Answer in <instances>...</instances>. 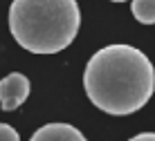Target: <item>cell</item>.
Instances as JSON below:
<instances>
[{
	"label": "cell",
	"mask_w": 155,
	"mask_h": 141,
	"mask_svg": "<svg viewBox=\"0 0 155 141\" xmlns=\"http://www.w3.org/2000/svg\"><path fill=\"white\" fill-rule=\"evenodd\" d=\"M83 90L101 112L128 117L151 101L155 67L151 58L133 45H106L94 52L85 65Z\"/></svg>",
	"instance_id": "1"
},
{
	"label": "cell",
	"mask_w": 155,
	"mask_h": 141,
	"mask_svg": "<svg viewBox=\"0 0 155 141\" xmlns=\"http://www.w3.org/2000/svg\"><path fill=\"white\" fill-rule=\"evenodd\" d=\"M81 27L77 0H14L9 31L31 54H58L72 45Z\"/></svg>",
	"instance_id": "2"
},
{
	"label": "cell",
	"mask_w": 155,
	"mask_h": 141,
	"mask_svg": "<svg viewBox=\"0 0 155 141\" xmlns=\"http://www.w3.org/2000/svg\"><path fill=\"white\" fill-rule=\"evenodd\" d=\"M29 79L20 72H12L0 81V107L5 112H14L27 101L29 96Z\"/></svg>",
	"instance_id": "3"
},
{
	"label": "cell",
	"mask_w": 155,
	"mask_h": 141,
	"mask_svg": "<svg viewBox=\"0 0 155 141\" xmlns=\"http://www.w3.org/2000/svg\"><path fill=\"white\" fill-rule=\"evenodd\" d=\"M29 141H88L79 128L70 126V123H47L41 126L31 134Z\"/></svg>",
	"instance_id": "4"
},
{
	"label": "cell",
	"mask_w": 155,
	"mask_h": 141,
	"mask_svg": "<svg viewBox=\"0 0 155 141\" xmlns=\"http://www.w3.org/2000/svg\"><path fill=\"white\" fill-rule=\"evenodd\" d=\"M130 11H133L137 23L155 25V0H133Z\"/></svg>",
	"instance_id": "5"
},
{
	"label": "cell",
	"mask_w": 155,
	"mask_h": 141,
	"mask_svg": "<svg viewBox=\"0 0 155 141\" xmlns=\"http://www.w3.org/2000/svg\"><path fill=\"white\" fill-rule=\"evenodd\" d=\"M0 141H20V134L16 132L14 126H9V123H0Z\"/></svg>",
	"instance_id": "6"
},
{
	"label": "cell",
	"mask_w": 155,
	"mask_h": 141,
	"mask_svg": "<svg viewBox=\"0 0 155 141\" xmlns=\"http://www.w3.org/2000/svg\"><path fill=\"white\" fill-rule=\"evenodd\" d=\"M128 141H155V132H140L135 137H130Z\"/></svg>",
	"instance_id": "7"
},
{
	"label": "cell",
	"mask_w": 155,
	"mask_h": 141,
	"mask_svg": "<svg viewBox=\"0 0 155 141\" xmlns=\"http://www.w3.org/2000/svg\"><path fill=\"white\" fill-rule=\"evenodd\" d=\"M110 2H126V0H110Z\"/></svg>",
	"instance_id": "8"
}]
</instances>
